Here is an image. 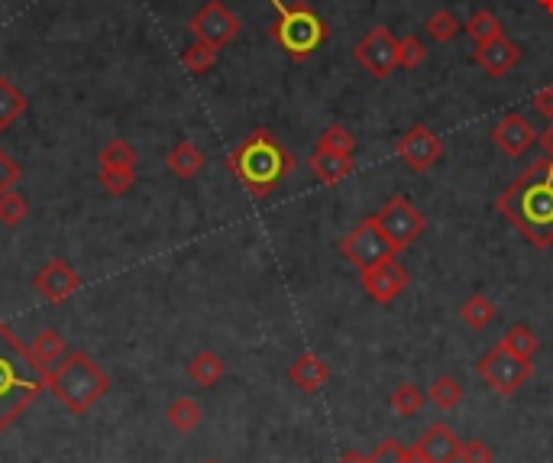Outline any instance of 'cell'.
<instances>
[{"label": "cell", "mask_w": 553, "mask_h": 463, "mask_svg": "<svg viewBox=\"0 0 553 463\" xmlns=\"http://www.w3.org/2000/svg\"><path fill=\"white\" fill-rule=\"evenodd\" d=\"M515 230L537 250L553 247V159L531 162L495 201Z\"/></svg>", "instance_id": "cell-1"}, {"label": "cell", "mask_w": 553, "mask_h": 463, "mask_svg": "<svg viewBox=\"0 0 553 463\" xmlns=\"http://www.w3.org/2000/svg\"><path fill=\"white\" fill-rule=\"evenodd\" d=\"M49 373L36 366L30 347H23L4 321H0V434L17 421L43 392Z\"/></svg>", "instance_id": "cell-2"}, {"label": "cell", "mask_w": 553, "mask_h": 463, "mask_svg": "<svg viewBox=\"0 0 553 463\" xmlns=\"http://www.w3.org/2000/svg\"><path fill=\"white\" fill-rule=\"evenodd\" d=\"M227 169L253 198H269L295 169V156L275 140V133L256 127L240 146L230 149Z\"/></svg>", "instance_id": "cell-3"}, {"label": "cell", "mask_w": 553, "mask_h": 463, "mask_svg": "<svg viewBox=\"0 0 553 463\" xmlns=\"http://www.w3.org/2000/svg\"><path fill=\"white\" fill-rule=\"evenodd\" d=\"M110 389V376L94 363L85 350H75L49 373V392L72 415H85L98 405Z\"/></svg>", "instance_id": "cell-4"}, {"label": "cell", "mask_w": 553, "mask_h": 463, "mask_svg": "<svg viewBox=\"0 0 553 463\" xmlns=\"http://www.w3.org/2000/svg\"><path fill=\"white\" fill-rule=\"evenodd\" d=\"M269 7L279 13L272 23V39L288 52V59L304 62L327 43V23L308 4L269 0Z\"/></svg>", "instance_id": "cell-5"}, {"label": "cell", "mask_w": 553, "mask_h": 463, "mask_svg": "<svg viewBox=\"0 0 553 463\" xmlns=\"http://www.w3.org/2000/svg\"><path fill=\"white\" fill-rule=\"evenodd\" d=\"M340 253L347 256V260L363 272V269H372L385 260H392L398 256L395 243L382 234V227L376 224V217H366V221H359L347 237L340 243Z\"/></svg>", "instance_id": "cell-6"}, {"label": "cell", "mask_w": 553, "mask_h": 463, "mask_svg": "<svg viewBox=\"0 0 553 463\" xmlns=\"http://www.w3.org/2000/svg\"><path fill=\"white\" fill-rule=\"evenodd\" d=\"M531 370L534 366L528 357H518V353H511L502 344L479 360V376L486 379L499 396H515V392L531 379Z\"/></svg>", "instance_id": "cell-7"}, {"label": "cell", "mask_w": 553, "mask_h": 463, "mask_svg": "<svg viewBox=\"0 0 553 463\" xmlns=\"http://www.w3.org/2000/svg\"><path fill=\"white\" fill-rule=\"evenodd\" d=\"M372 217H376V224L382 227V234L395 243L398 253H402L405 247H411V243L427 230V217L414 208L405 195L389 198L385 201V208L379 214H372Z\"/></svg>", "instance_id": "cell-8"}, {"label": "cell", "mask_w": 553, "mask_h": 463, "mask_svg": "<svg viewBox=\"0 0 553 463\" xmlns=\"http://www.w3.org/2000/svg\"><path fill=\"white\" fill-rule=\"evenodd\" d=\"M188 30L195 39H204L217 49H224L227 43H233L240 33V17L233 13L224 0H207V4L191 17Z\"/></svg>", "instance_id": "cell-9"}, {"label": "cell", "mask_w": 553, "mask_h": 463, "mask_svg": "<svg viewBox=\"0 0 553 463\" xmlns=\"http://www.w3.org/2000/svg\"><path fill=\"white\" fill-rule=\"evenodd\" d=\"M353 56L372 78H389L398 68V39L389 33V26H372L356 43Z\"/></svg>", "instance_id": "cell-10"}, {"label": "cell", "mask_w": 553, "mask_h": 463, "mask_svg": "<svg viewBox=\"0 0 553 463\" xmlns=\"http://www.w3.org/2000/svg\"><path fill=\"white\" fill-rule=\"evenodd\" d=\"M408 282H411V276H408V269L398 263V256H392V260H385L372 269H363V289L372 302H379V305H392L395 298L405 292Z\"/></svg>", "instance_id": "cell-11"}, {"label": "cell", "mask_w": 553, "mask_h": 463, "mask_svg": "<svg viewBox=\"0 0 553 463\" xmlns=\"http://www.w3.org/2000/svg\"><path fill=\"white\" fill-rule=\"evenodd\" d=\"M395 153L402 156V162L408 169L414 172H424L440 162V156H444V143H440V136L434 130L427 127H411L402 140H398Z\"/></svg>", "instance_id": "cell-12"}, {"label": "cell", "mask_w": 553, "mask_h": 463, "mask_svg": "<svg viewBox=\"0 0 553 463\" xmlns=\"http://www.w3.org/2000/svg\"><path fill=\"white\" fill-rule=\"evenodd\" d=\"M33 289L43 295L46 302L62 305V302H68V298H72L81 289V276L62 260V256H55V260H49L33 276Z\"/></svg>", "instance_id": "cell-13"}, {"label": "cell", "mask_w": 553, "mask_h": 463, "mask_svg": "<svg viewBox=\"0 0 553 463\" xmlns=\"http://www.w3.org/2000/svg\"><path fill=\"white\" fill-rule=\"evenodd\" d=\"M460 438L450 425H431L411 447L424 463H460Z\"/></svg>", "instance_id": "cell-14"}, {"label": "cell", "mask_w": 553, "mask_h": 463, "mask_svg": "<svg viewBox=\"0 0 553 463\" xmlns=\"http://www.w3.org/2000/svg\"><path fill=\"white\" fill-rule=\"evenodd\" d=\"M492 143L502 149L505 156L511 159H518L524 156L528 149L537 143V133L531 127V120L528 117H521V114H505L499 124H495L492 130Z\"/></svg>", "instance_id": "cell-15"}, {"label": "cell", "mask_w": 553, "mask_h": 463, "mask_svg": "<svg viewBox=\"0 0 553 463\" xmlns=\"http://www.w3.org/2000/svg\"><path fill=\"white\" fill-rule=\"evenodd\" d=\"M476 62L486 68L492 78H502L521 62V49H518V43H511V39L502 33V36H492L489 43L476 46Z\"/></svg>", "instance_id": "cell-16"}, {"label": "cell", "mask_w": 553, "mask_h": 463, "mask_svg": "<svg viewBox=\"0 0 553 463\" xmlns=\"http://www.w3.org/2000/svg\"><path fill=\"white\" fill-rule=\"evenodd\" d=\"M308 166L314 172V179H321L324 185H340L353 172V156L334 153V149H314V156L308 159Z\"/></svg>", "instance_id": "cell-17"}, {"label": "cell", "mask_w": 553, "mask_h": 463, "mask_svg": "<svg viewBox=\"0 0 553 463\" xmlns=\"http://www.w3.org/2000/svg\"><path fill=\"white\" fill-rule=\"evenodd\" d=\"M288 379H292L301 392H317L330 379V370L317 353H301V357L288 366Z\"/></svg>", "instance_id": "cell-18"}, {"label": "cell", "mask_w": 553, "mask_h": 463, "mask_svg": "<svg viewBox=\"0 0 553 463\" xmlns=\"http://www.w3.org/2000/svg\"><path fill=\"white\" fill-rule=\"evenodd\" d=\"M26 347H30V357L36 360V366H43L46 373H52L55 366H59V363L68 357L65 337H62L59 331H52V328L39 331V334L33 337V344H26Z\"/></svg>", "instance_id": "cell-19"}, {"label": "cell", "mask_w": 553, "mask_h": 463, "mask_svg": "<svg viewBox=\"0 0 553 463\" xmlns=\"http://www.w3.org/2000/svg\"><path fill=\"white\" fill-rule=\"evenodd\" d=\"M165 166H169V172L178 175V179H195V175L207 166V156L201 153V146H195L191 140H182L178 146H172L169 156H165Z\"/></svg>", "instance_id": "cell-20"}, {"label": "cell", "mask_w": 553, "mask_h": 463, "mask_svg": "<svg viewBox=\"0 0 553 463\" xmlns=\"http://www.w3.org/2000/svg\"><path fill=\"white\" fill-rule=\"evenodd\" d=\"M26 107H30V98L13 85L10 78L0 75V133H7L17 120L26 114Z\"/></svg>", "instance_id": "cell-21"}, {"label": "cell", "mask_w": 553, "mask_h": 463, "mask_svg": "<svg viewBox=\"0 0 553 463\" xmlns=\"http://www.w3.org/2000/svg\"><path fill=\"white\" fill-rule=\"evenodd\" d=\"M224 373H227V366H224V360H220L214 350H201V353H195V357H191V363H188L191 383H198L201 389L217 386L220 379H224Z\"/></svg>", "instance_id": "cell-22"}, {"label": "cell", "mask_w": 553, "mask_h": 463, "mask_svg": "<svg viewBox=\"0 0 553 463\" xmlns=\"http://www.w3.org/2000/svg\"><path fill=\"white\" fill-rule=\"evenodd\" d=\"M460 315L473 331H486L489 324L495 321V315H499V308H495V302L486 295H469L463 302V308H460Z\"/></svg>", "instance_id": "cell-23"}, {"label": "cell", "mask_w": 553, "mask_h": 463, "mask_svg": "<svg viewBox=\"0 0 553 463\" xmlns=\"http://www.w3.org/2000/svg\"><path fill=\"white\" fill-rule=\"evenodd\" d=\"M165 418H169V425H172L175 431L188 434V431H195V428L201 425L204 412H201V405H198L195 399H175V402L169 405V412H165Z\"/></svg>", "instance_id": "cell-24"}, {"label": "cell", "mask_w": 553, "mask_h": 463, "mask_svg": "<svg viewBox=\"0 0 553 463\" xmlns=\"http://www.w3.org/2000/svg\"><path fill=\"white\" fill-rule=\"evenodd\" d=\"M217 52H220L217 46L204 43V39H195V43L182 52V65L188 68L191 75H207L217 62Z\"/></svg>", "instance_id": "cell-25"}, {"label": "cell", "mask_w": 553, "mask_h": 463, "mask_svg": "<svg viewBox=\"0 0 553 463\" xmlns=\"http://www.w3.org/2000/svg\"><path fill=\"white\" fill-rule=\"evenodd\" d=\"M502 347H508L511 353H518V357L534 360V353L541 350V340H537V334L528 328V324H511V328L505 331V337H502Z\"/></svg>", "instance_id": "cell-26"}, {"label": "cell", "mask_w": 553, "mask_h": 463, "mask_svg": "<svg viewBox=\"0 0 553 463\" xmlns=\"http://www.w3.org/2000/svg\"><path fill=\"white\" fill-rule=\"evenodd\" d=\"M98 162H101V169H136L140 156H136V149L127 140H110L101 149Z\"/></svg>", "instance_id": "cell-27"}, {"label": "cell", "mask_w": 553, "mask_h": 463, "mask_svg": "<svg viewBox=\"0 0 553 463\" xmlns=\"http://www.w3.org/2000/svg\"><path fill=\"white\" fill-rule=\"evenodd\" d=\"M431 402L437 408H444V412H453L456 405L463 402V386L456 376H437L431 383Z\"/></svg>", "instance_id": "cell-28"}, {"label": "cell", "mask_w": 553, "mask_h": 463, "mask_svg": "<svg viewBox=\"0 0 553 463\" xmlns=\"http://www.w3.org/2000/svg\"><path fill=\"white\" fill-rule=\"evenodd\" d=\"M466 33L479 46V43H489L492 36H502V23L492 10H476L466 23Z\"/></svg>", "instance_id": "cell-29"}, {"label": "cell", "mask_w": 553, "mask_h": 463, "mask_svg": "<svg viewBox=\"0 0 553 463\" xmlns=\"http://www.w3.org/2000/svg\"><path fill=\"white\" fill-rule=\"evenodd\" d=\"M26 217H30V204H26V198L17 192V188H10V192L0 198V224L20 227Z\"/></svg>", "instance_id": "cell-30"}, {"label": "cell", "mask_w": 553, "mask_h": 463, "mask_svg": "<svg viewBox=\"0 0 553 463\" xmlns=\"http://www.w3.org/2000/svg\"><path fill=\"white\" fill-rule=\"evenodd\" d=\"M421 405H424V392L418 386H411V383H402L395 392H392V408L402 418H411V415H418L421 412Z\"/></svg>", "instance_id": "cell-31"}, {"label": "cell", "mask_w": 553, "mask_h": 463, "mask_svg": "<svg viewBox=\"0 0 553 463\" xmlns=\"http://www.w3.org/2000/svg\"><path fill=\"white\" fill-rule=\"evenodd\" d=\"M369 463H424V460L414 454V451H405L402 444L389 438V441H382L376 451H372Z\"/></svg>", "instance_id": "cell-32"}, {"label": "cell", "mask_w": 553, "mask_h": 463, "mask_svg": "<svg viewBox=\"0 0 553 463\" xmlns=\"http://www.w3.org/2000/svg\"><path fill=\"white\" fill-rule=\"evenodd\" d=\"M321 149H334V153H347L353 156V149H356V136L343 127V124H330L321 136V143H317Z\"/></svg>", "instance_id": "cell-33"}, {"label": "cell", "mask_w": 553, "mask_h": 463, "mask_svg": "<svg viewBox=\"0 0 553 463\" xmlns=\"http://www.w3.org/2000/svg\"><path fill=\"white\" fill-rule=\"evenodd\" d=\"M427 33H431L437 43H450V39L460 33V20H456L450 10H437L431 13V20H427Z\"/></svg>", "instance_id": "cell-34"}, {"label": "cell", "mask_w": 553, "mask_h": 463, "mask_svg": "<svg viewBox=\"0 0 553 463\" xmlns=\"http://www.w3.org/2000/svg\"><path fill=\"white\" fill-rule=\"evenodd\" d=\"M427 59V49L418 36H402L398 39V65L408 68V72H414L418 65H424Z\"/></svg>", "instance_id": "cell-35"}, {"label": "cell", "mask_w": 553, "mask_h": 463, "mask_svg": "<svg viewBox=\"0 0 553 463\" xmlns=\"http://www.w3.org/2000/svg\"><path fill=\"white\" fill-rule=\"evenodd\" d=\"M136 182V169H101V185L107 195H127Z\"/></svg>", "instance_id": "cell-36"}, {"label": "cell", "mask_w": 553, "mask_h": 463, "mask_svg": "<svg viewBox=\"0 0 553 463\" xmlns=\"http://www.w3.org/2000/svg\"><path fill=\"white\" fill-rule=\"evenodd\" d=\"M20 182V166H17V159H13L4 146H0V198H4L10 188H17Z\"/></svg>", "instance_id": "cell-37"}, {"label": "cell", "mask_w": 553, "mask_h": 463, "mask_svg": "<svg viewBox=\"0 0 553 463\" xmlns=\"http://www.w3.org/2000/svg\"><path fill=\"white\" fill-rule=\"evenodd\" d=\"M460 463H492V451L482 441L460 444Z\"/></svg>", "instance_id": "cell-38"}, {"label": "cell", "mask_w": 553, "mask_h": 463, "mask_svg": "<svg viewBox=\"0 0 553 463\" xmlns=\"http://www.w3.org/2000/svg\"><path fill=\"white\" fill-rule=\"evenodd\" d=\"M534 111L541 114V117H547V120H553V85H547V88H541L534 94Z\"/></svg>", "instance_id": "cell-39"}, {"label": "cell", "mask_w": 553, "mask_h": 463, "mask_svg": "<svg viewBox=\"0 0 553 463\" xmlns=\"http://www.w3.org/2000/svg\"><path fill=\"white\" fill-rule=\"evenodd\" d=\"M537 143H541V149H544V153L553 159V120L547 124V130H544L541 136H537Z\"/></svg>", "instance_id": "cell-40"}, {"label": "cell", "mask_w": 553, "mask_h": 463, "mask_svg": "<svg viewBox=\"0 0 553 463\" xmlns=\"http://www.w3.org/2000/svg\"><path fill=\"white\" fill-rule=\"evenodd\" d=\"M340 463H369V457H363L359 451H347V454L340 457Z\"/></svg>", "instance_id": "cell-41"}, {"label": "cell", "mask_w": 553, "mask_h": 463, "mask_svg": "<svg viewBox=\"0 0 553 463\" xmlns=\"http://www.w3.org/2000/svg\"><path fill=\"white\" fill-rule=\"evenodd\" d=\"M537 4H541V10H547L550 17H553V0H537Z\"/></svg>", "instance_id": "cell-42"}, {"label": "cell", "mask_w": 553, "mask_h": 463, "mask_svg": "<svg viewBox=\"0 0 553 463\" xmlns=\"http://www.w3.org/2000/svg\"><path fill=\"white\" fill-rule=\"evenodd\" d=\"M201 463H217V460H201Z\"/></svg>", "instance_id": "cell-43"}]
</instances>
